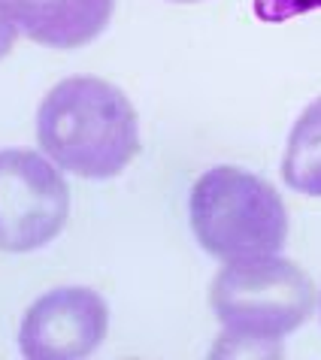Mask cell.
Instances as JSON below:
<instances>
[{"mask_svg":"<svg viewBox=\"0 0 321 360\" xmlns=\"http://www.w3.org/2000/svg\"><path fill=\"white\" fill-rule=\"evenodd\" d=\"M313 9H321V0H255V15L270 25H282L288 18L313 13Z\"/></svg>","mask_w":321,"mask_h":360,"instance_id":"ba28073f","label":"cell"},{"mask_svg":"<svg viewBox=\"0 0 321 360\" xmlns=\"http://www.w3.org/2000/svg\"><path fill=\"white\" fill-rule=\"evenodd\" d=\"M27 39L49 49H79L106 31L115 0H0Z\"/></svg>","mask_w":321,"mask_h":360,"instance_id":"8992f818","label":"cell"},{"mask_svg":"<svg viewBox=\"0 0 321 360\" xmlns=\"http://www.w3.org/2000/svg\"><path fill=\"white\" fill-rule=\"evenodd\" d=\"M170 4H200V0H170Z\"/></svg>","mask_w":321,"mask_h":360,"instance_id":"30bf717a","label":"cell"},{"mask_svg":"<svg viewBox=\"0 0 321 360\" xmlns=\"http://www.w3.org/2000/svg\"><path fill=\"white\" fill-rule=\"evenodd\" d=\"M15 37H18V27H15L13 18H9V13L4 9V4H0V58H6L9 52H13Z\"/></svg>","mask_w":321,"mask_h":360,"instance_id":"9c48e42d","label":"cell"},{"mask_svg":"<svg viewBox=\"0 0 321 360\" xmlns=\"http://www.w3.org/2000/svg\"><path fill=\"white\" fill-rule=\"evenodd\" d=\"M282 179L291 191L321 197V97L313 100L288 134Z\"/></svg>","mask_w":321,"mask_h":360,"instance_id":"52a82bcc","label":"cell"},{"mask_svg":"<svg viewBox=\"0 0 321 360\" xmlns=\"http://www.w3.org/2000/svg\"><path fill=\"white\" fill-rule=\"evenodd\" d=\"M209 306L225 333L279 342L315 312V285L306 269L288 257H243L218 269L209 288Z\"/></svg>","mask_w":321,"mask_h":360,"instance_id":"3957f363","label":"cell"},{"mask_svg":"<svg viewBox=\"0 0 321 360\" xmlns=\"http://www.w3.org/2000/svg\"><path fill=\"white\" fill-rule=\"evenodd\" d=\"M188 215L200 248L218 261L276 255L288 239V209L267 179L213 167L191 185Z\"/></svg>","mask_w":321,"mask_h":360,"instance_id":"7a4b0ae2","label":"cell"},{"mask_svg":"<svg viewBox=\"0 0 321 360\" xmlns=\"http://www.w3.org/2000/svg\"><path fill=\"white\" fill-rule=\"evenodd\" d=\"M70 188L61 169L27 148L0 152V252L25 255L61 233Z\"/></svg>","mask_w":321,"mask_h":360,"instance_id":"277c9868","label":"cell"},{"mask_svg":"<svg viewBox=\"0 0 321 360\" xmlns=\"http://www.w3.org/2000/svg\"><path fill=\"white\" fill-rule=\"evenodd\" d=\"M37 143L79 179H113L139 155V118L122 88L97 76L61 79L37 112Z\"/></svg>","mask_w":321,"mask_h":360,"instance_id":"6da1fadb","label":"cell"},{"mask_svg":"<svg viewBox=\"0 0 321 360\" xmlns=\"http://www.w3.org/2000/svg\"><path fill=\"white\" fill-rule=\"evenodd\" d=\"M109 309L92 288H55L31 303L18 345L34 360H76L94 354L106 339Z\"/></svg>","mask_w":321,"mask_h":360,"instance_id":"5b68a950","label":"cell"}]
</instances>
